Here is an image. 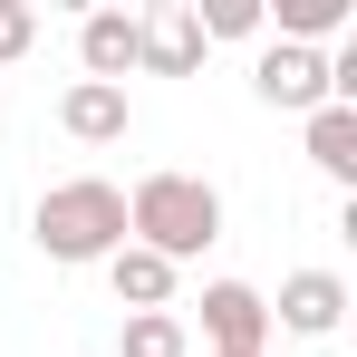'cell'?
<instances>
[{"label":"cell","instance_id":"1","mask_svg":"<svg viewBox=\"0 0 357 357\" xmlns=\"http://www.w3.org/2000/svg\"><path fill=\"white\" fill-rule=\"evenodd\" d=\"M126 241L183 271L203 241H222V193H213L203 174H145L135 193H126Z\"/></svg>","mask_w":357,"mask_h":357},{"label":"cell","instance_id":"2","mask_svg":"<svg viewBox=\"0 0 357 357\" xmlns=\"http://www.w3.org/2000/svg\"><path fill=\"white\" fill-rule=\"evenodd\" d=\"M29 232H39V251L49 261H107V251H126V193L116 183H97V174H77V183H49L39 193V213H29Z\"/></svg>","mask_w":357,"mask_h":357},{"label":"cell","instance_id":"3","mask_svg":"<svg viewBox=\"0 0 357 357\" xmlns=\"http://www.w3.org/2000/svg\"><path fill=\"white\" fill-rule=\"evenodd\" d=\"M251 87H261L271 107H299V116L338 107V97H328V49H299V39H271L261 68H251Z\"/></svg>","mask_w":357,"mask_h":357},{"label":"cell","instance_id":"4","mask_svg":"<svg viewBox=\"0 0 357 357\" xmlns=\"http://www.w3.org/2000/svg\"><path fill=\"white\" fill-rule=\"evenodd\" d=\"M203 338H213V357H261L271 299L251 290V280H213V290H203Z\"/></svg>","mask_w":357,"mask_h":357},{"label":"cell","instance_id":"5","mask_svg":"<svg viewBox=\"0 0 357 357\" xmlns=\"http://www.w3.org/2000/svg\"><path fill=\"white\" fill-rule=\"evenodd\" d=\"M135 68H155V77H193V68H203V29H193V0H165L155 20H135Z\"/></svg>","mask_w":357,"mask_h":357},{"label":"cell","instance_id":"6","mask_svg":"<svg viewBox=\"0 0 357 357\" xmlns=\"http://www.w3.org/2000/svg\"><path fill=\"white\" fill-rule=\"evenodd\" d=\"M338 319H348V280L338 271H290L280 280V328L290 338H338Z\"/></svg>","mask_w":357,"mask_h":357},{"label":"cell","instance_id":"7","mask_svg":"<svg viewBox=\"0 0 357 357\" xmlns=\"http://www.w3.org/2000/svg\"><path fill=\"white\" fill-rule=\"evenodd\" d=\"M77 59H87V77H97V87H126V68H135V10H87Z\"/></svg>","mask_w":357,"mask_h":357},{"label":"cell","instance_id":"8","mask_svg":"<svg viewBox=\"0 0 357 357\" xmlns=\"http://www.w3.org/2000/svg\"><path fill=\"white\" fill-rule=\"evenodd\" d=\"M59 126L77 135V145H116L126 135V87H97V77H77L59 97Z\"/></svg>","mask_w":357,"mask_h":357},{"label":"cell","instance_id":"9","mask_svg":"<svg viewBox=\"0 0 357 357\" xmlns=\"http://www.w3.org/2000/svg\"><path fill=\"white\" fill-rule=\"evenodd\" d=\"M107 280H116V309L135 319V309H165L174 299V261H155V251L126 241V251H107Z\"/></svg>","mask_w":357,"mask_h":357},{"label":"cell","instance_id":"10","mask_svg":"<svg viewBox=\"0 0 357 357\" xmlns=\"http://www.w3.org/2000/svg\"><path fill=\"white\" fill-rule=\"evenodd\" d=\"M309 165L328 183H357V107H319L309 116Z\"/></svg>","mask_w":357,"mask_h":357},{"label":"cell","instance_id":"11","mask_svg":"<svg viewBox=\"0 0 357 357\" xmlns=\"http://www.w3.org/2000/svg\"><path fill=\"white\" fill-rule=\"evenodd\" d=\"M116 357H183V319H165V309H135L126 319Z\"/></svg>","mask_w":357,"mask_h":357},{"label":"cell","instance_id":"12","mask_svg":"<svg viewBox=\"0 0 357 357\" xmlns=\"http://www.w3.org/2000/svg\"><path fill=\"white\" fill-rule=\"evenodd\" d=\"M338 20H348V0H280V39H299V49H319Z\"/></svg>","mask_w":357,"mask_h":357},{"label":"cell","instance_id":"13","mask_svg":"<svg viewBox=\"0 0 357 357\" xmlns=\"http://www.w3.org/2000/svg\"><path fill=\"white\" fill-rule=\"evenodd\" d=\"M193 29L203 39H251L261 29V0H193Z\"/></svg>","mask_w":357,"mask_h":357},{"label":"cell","instance_id":"14","mask_svg":"<svg viewBox=\"0 0 357 357\" xmlns=\"http://www.w3.org/2000/svg\"><path fill=\"white\" fill-rule=\"evenodd\" d=\"M29 39H39V10H29V0H0V68L20 59Z\"/></svg>","mask_w":357,"mask_h":357}]
</instances>
